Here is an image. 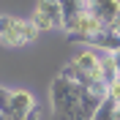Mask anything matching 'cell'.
I'll use <instances>...</instances> for the list:
<instances>
[{
	"mask_svg": "<svg viewBox=\"0 0 120 120\" xmlns=\"http://www.w3.org/2000/svg\"><path fill=\"white\" fill-rule=\"evenodd\" d=\"M60 11H63V30H68L87 11V0H60Z\"/></svg>",
	"mask_w": 120,
	"mask_h": 120,
	"instance_id": "cell-7",
	"label": "cell"
},
{
	"mask_svg": "<svg viewBox=\"0 0 120 120\" xmlns=\"http://www.w3.org/2000/svg\"><path fill=\"white\" fill-rule=\"evenodd\" d=\"M93 120H117V101H112V98L106 96L101 101V106L96 109V117Z\"/></svg>",
	"mask_w": 120,
	"mask_h": 120,
	"instance_id": "cell-8",
	"label": "cell"
},
{
	"mask_svg": "<svg viewBox=\"0 0 120 120\" xmlns=\"http://www.w3.org/2000/svg\"><path fill=\"white\" fill-rule=\"evenodd\" d=\"M52 120H93L96 109L106 98V87H82L68 76L57 74L52 87Z\"/></svg>",
	"mask_w": 120,
	"mask_h": 120,
	"instance_id": "cell-1",
	"label": "cell"
},
{
	"mask_svg": "<svg viewBox=\"0 0 120 120\" xmlns=\"http://www.w3.org/2000/svg\"><path fill=\"white\" fill-rule=\"evenodd\" d=\"M101 76H104V82L109 85L117 76V68H115V60H112V55H106V52H101Z\"/></svg>",
	"mask_w": 120,
	"mask_h": 120,
	"instance_id": "cell-9",
	"label": "cell"
},
{
	"mask_svg": "<svg viewBox=\"0 0 120 120\" xmlns=\"http://www.w3.org/2000/svg\"><path fill=\"white\" fill-rule=\"evenodd\" d=\"M87 11L104 27H112L117 14H120V0H87Z\"/></svg>",
	"mask_w": 120,
	"mask_h": 120,
	"instance_id": "cell-6",
	"label": "cell"
},
{
	"mask_svg": "<svg viewBox=\"0 0 120 120\" xmlns=\"http://www.w3.org/2000/svg\"><path fill=\"white\" fill-rule=\"evenodd\" d=\"M11 93H14V90H8L6 85H0V112H3V115L8 112V104H11Z\"/></svg>",
	"mask_w": 120,
	"mask_h": 120,
	"instance_id": "cell-11",
	"label": "cell"
},
{
	"mask_svg": "<svg viewBox=\"0 0 120 120\" xmlns=\"http://www.w3.org/2000/svg\"><path fill=\"white\" fill-rule=\"evenodd\" d=\"M30 22L36 25L38 33H49V30H63V11H60V0H38Z\"/></svg>",
	"mask_w": 120,
	"mask_h": 120,
	"instance_id": "cell-3",
	"label": "cell"
},
{
	"mask_svg": "<svg viewBox=\"0 0 120 120\" xmlns=\"http://www.w3.org/2000/svg\"><path fill=\"white\" fill-rule=\"evenodd\" d=\"M79 71H85V74L93 79V82H98V85H106L104 82V76H101V52L98 49H93V46H85L82 52H76L74 55V60H71Z\"/></svg>",
	"mask_w": 120,
	"mask_h": 120,
	"instance_id": "cell-4",
	"label": "cell"
},
{
	"mask_svg": "<svg viewBox=\"0 0 120 120\" xmlns=\"http://www.w3.org/2000/svg\"><path fill=\"white\" fill-rule=\"evenodd\" d=\"M38 117H41V109H38V106H36V109H33V112H30V115H27V117H25V120H38Z\"/></svg>",
	"mask_w": 120,
	"mask_h": 120,
	"instance_id": "cell-12",
	"label": "cell"
},
{
	"mask_svg": "<svg viewBox=\"0 0 120 120\" xmlns=\"http://www.w3.org/2000/svg\"><path fill=\"white\" fill-rule=\"evenodd\" d=\"M0 120H8V117H6V115H3V112H0Z\"/></svg>",
	"mask_w": 120,
	"mask_h": 120,
	"instance_id": "cell-14",
	"label": "cell"
},
{
	"mask_svg": "<svg viewBox=\"0 0 120 120\" xmlns=\"http://www.w3.org/2000/svg\"><path fill=\"white\" fill-rule=\"evenodd\" d=\"M36 36H38V30L30 19L11 16V14L0 16V44L3 46L19 49V46H27L30 41H36Z\"/></svg>",
	"mask_w": 120,
	"mask_h": 120,
	"instance_id": "cell-2",
	"label": "cell"
},
{
	"mask_svg": "<svg viewBox=\"0 0 120 120\" xmlns=\"http://www.w3.org/2000/svg\"><path fill=\"white\" fill-rule=\"evenodd\" d=\"M106 96L112 98V101H117V104H120V76H115L112 82L106 85Z\"/></svg>",
	"mask_w": 120,
	"mask_h": 120,
	"instance_id": "cell-10",
	"label": "cell"
},
{
	"mask_svg": "<svg viewBox=\"0 0 120 120\" xmlns=\"http://www.w3.org/2000/svg\"><path fill=\"white\" fill-rule=\"evenodd\" d=\"M112 60H115V68H117V76H120V52H112Z\"/></svg>",
	"mask_w": 120,
	"mask_h": 120,
	"instance_id": "cell-13",
	"label": "cell"
},
{
	"mask_svg": "<svg viewBox=\"0 0 120 120\" xmlns=\"http://www.w3.org/2000/svg\"><path fill=\"white\" fill-rule=\"evenodd\" d=\"M33 109H36L33 93H27V90H14V93H11V104H8L6 117L8 120H25Z\"/></svg>",
	"mask_w": 120,
	"mask_h": 120,
	"instance_id": "cell-5",
	"label": "cell"
}]
</instances>
